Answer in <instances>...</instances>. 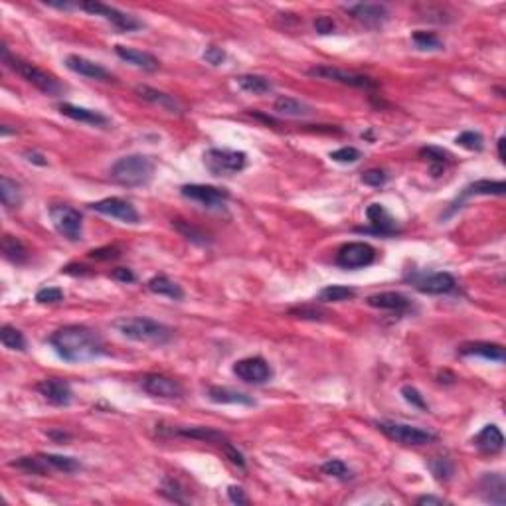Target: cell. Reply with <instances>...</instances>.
I'll return each instance as SVG.
<instances>
[{
	"mask_svg": "<svg viewBox=\"0 0 506 506\" xmlns=\"http://www.w3.org/2000/svg\"><path fill=\"white\" fill-rule=\"evenodd\" d=\"M50 344L65 362H89L105 354V344L95 330L83 325L62 327L50 337Z\"/></svg>",
	"mask_w": 506,
	"mask_h": 506,
	"instance_id": "1",
	"label": "cell"
},
{
	"mask_svg": "<svg viewBox=\"0 0 506 506\" xmlns=\"http://www.w3.org/2000/svg\"><path fill=\"white\" fill-rule=\"evenodd\" d=\"M113 329L129 340L147 344H167L174 337V330L149 317H121L113 322Z\"/></svg>",
	"mask_w": 506,
	"mask_h": 506,
	"instance_id": "2",
	"label": "cell"
},
{
	"mask_svg": "<svg viewBox=\"0 0 506 506\" xmlns=\"http://www.w3.org/2000/svg\"><path fill=\"white\" fill-rule=\"evenodd\" d=\"M111 180L125 188L147 186L154 174V160L147 154H127L111 167Z\"/></svg>",
	"mask_w": 506,
	"mask_h": 506,
	"instance_id": "3",
	"label": "cell"
},
{
	"mask_svg": "<svg viewBox=\"0 0 506 506\" xmlns=\"http://www.w3.org/2000/svg\"><path fill=\"white\" fill-rule=\"evenodd\" d=\"M0 52H2V62L6 63L10 70L16 71L20 78H24L28 83H32V85L40 89L42 93H46V95H60L63 91V85L53 78L52 73L40 70L38 65L26 62V60H22V58L10 56L6 46H2Z\"/></svg>",
	"mask_w": 506,
	"mask_h": 506,
	"instance_id": "4",
	"label": "cell"
},
{
	"mask_svg": "<svg viewBox=\"0 0 506 506\" xmlns=\"http://www.w3.org/2000/svg\"><path fill=\"white\" fill-rule=\"evenodd\" d=\"M204 167L212 176H231L248 167V154L231 149H208L204 152Z\"/></svg>",
	"mask_w": 506,
	"mask_h": 506,
	"instance_id": "5",
	"label": "cell"
},
{
	"mask_svg": "<svg viewBox=\"0 0 506 506\" xmlns=\"http://www.w3.org/2000/svg\"><path fill=\"white\" fill-rule=\"evenodd\" d=\"M376 427L388 439L400 445H416V447H419V445L433 443L437 439L436 433H431L427 429L408 426V423H400V421H376Z\"/></svg>",
	"mask_w": 506,
	"mask_h": 506,
	"instance_id": "6",
	"label": "cell"
},
{
	"mask_svg": "<svg viewBox=\"0 0 506 506\" xmlns=\"http://www.w3.org/2000/svg\"><path fill=\"white\" fill-rule=\"evenodd\" d=\"M80 9L89 12V14H95V16L105 18L107 22H111L119 32H135V30L142 28V22L139 20V18L131 16V14H127V12H121V10L109 6V4L97 2V0L81 2Z\"/></svg>",
	"mask_w": 506,
	"mask_h": 506,
	"instance_id": "7",
	"label": "cell"
},
{
	"mask_svg": "<svg viewBox=\"0 0 506 506\" xmlns=\"http://www.w3.org/2000/svg\"><path fill=\"white\" fill-rule=\"evenodd\" d=\"M376 249L366 241H350L338 249L337 265L342 269H362L376 261Z\"/></svg>",
	"mask_w": 506,
	"mask_h": 506,
	"instance_id": "8",
	"label": "cell"
},
{
	"mask_svg": "<svg viewBox=\"0 0 506 506\" xmlns=\"http://www.w3.org/2000/svg\"><path fill=\"white\" fill-rule=\"evenodd\" d=\"M307 73H309L311 78H319V80H327V81H337V83L350 85V88H358V89L378 88V83H376L372 78H368V75L354 73V71L338 70V68H330V65H317V68H311Z\"/></svg>",
	"mask_w": 506,
	"mask_h": 506,
	"instance_id": "9",
	"label": "cell"
},
{
	"mask_svg": "<svg viewBox=\"0 0 506 506\" xmlns=\"http://www.w3.org/2000/svg\"><path fill=\"white\" fill-rule=\"evenodd\" d=\"M50 218H52L53 228L58 230V233H62L63 238H68L70 241H80L83 236V220L81 214L71 208V206H53L50 210Z\"/></svg>",
	"mask_w": 506,
	"mask_h": 506,
	"instance_id": "10",
	"label": "cell"
},
{
	"mask_svg": "<svg viewBox=\"0 0 506 506\" xmlns=\"http://www.w3.org/2000/svg\"><path fill=\"white\" fill-rule=\"evenodd\" d=\"M233 374L248 384H265L271 380L273 376V370L271 366L267 362L265 358L261 356H251V358H243V360H238L233 364Z\"/></svg>",
	"mask_w": 506,
	"mask_h": 506,
	"instance_id": "11",
	"label": "cell"
},
{
	"mask_svg": "<svg viewBox=\"0 0 506 506\" xmlns=\"http://www.w3.org/2000/svg\"><path fill=\"white\" fill-rule=\"evenodd\" d=\"M141 388L149 396L160 398V400H178L184 394L182 386L176 380L164 376V374H147V376H142Z\"/></svg>",
	"mask_w": 506,
	"mask_h": 506,
	"instance_id": "12",
	"label": "cell"
},
{
	"mask_svg": "<svg viewBox=\"0 0 506 506\" xmlns=\"http://www.w3.org/2000/svg\"><path fill=\"white\" fill-rule=\"evenodd\" d=\"M180 194L192 200V202H198L202 204L204 208H222L226 202H228V190L218 186H208V184H184L180 188Z\"/></svg>",
	"mask_w": 506,
	"mask_h": 506,
	"instance_id": "13",
	"label": "cell"
},
{
	"mask_svg": "<svg viewBox=\"0 0 506 506\" xmlns=\"http://www.w3.org/2000/svg\"><path fill=\"white\" fill-rule=\"evenodd\" d=\"M91 210L103 214V216H109V218H115V220L125 223H139V220H141V216L135 210V206L131 202H127L123 198H115V196L93 202Z\"/></svg>",
	"mask_w": 506,
	"mask_h": 506,
	"instance_id": "14",
	"label": "cell"
},
{
	"mask_svg": "<svg viewBox=\"0 0 506 506\" xmlns=\"http://www.w3.org/2000/svg\"><path fill=\"white\" fill-rule=\"evenodd\" d=\"M347 12L358 24L366 28H382L390 18V10L386 4H370V2L350 4L347 6Z\"/></svg>",
	"mask_w": 506,
	"mask_h": 506,
	"instance_id": "15",
	"label": "cell"
},
{
	"mask_svg": "<svg viewBox=\"0 0 506 506\" xmlns=\"http://www.w3.org/2000/svg\"><path fill=\"white\" fill-rule=\"evenodd\" d=\"M159 431L162 436H174V437H186V439H198V441H206V443L226 445L228 437L223 436L222 431L212 429V427H184V426H160Z\"/></svg>",
	"mask_w": 506,
	"mask_h": 506,
	"instance_id": "16",
	"label": "cell"
},
{
	"mask_svg": "<svg viewBox=\"0 0 506 506\" xmlns=\"http://www.w3.org/2000/svg\"><path fill=\"white\" fill-rule=\"evenodd\" d=\"M416 289L426 295H449L457 289V281L451 273L437 271V273H423L413 279Z\"/></svg>",
	"mask_w": 506,
	"mask_h": 506,
	"instance_id": "17",
	"label": "cell"
},
{
	"mask_svg": "<svg viewBox=\"0 0 506 506\" xmlns=\"http://www.w3.org/2000/svg\"><path fill=\"white\" fill-rule=\"evenodd\" d=\"M38 394L44 398L46 401H50L52 406H58V408H65L70 406L73 401V391H71V386L65 380H60V378H48V380H42V382L36 386Z\"/></svg>",
	"mask_w": 506,
	"mask_h": 506,
	"instance_id": "18",
	"label": "cell"
},
{
	"mask_svg": "<svg viewBox=\"0 0 506 506\" xmlns=\"http://www.w3.org/2000/svg\"><path fill=\"white\" fill-rule=\"evenodd\" d=\"M366 218L372 223V228H358L356 231H372L378 236H396L398 233V222L391 218V214L382 204H370L366 208Z\"/></svg>",
	"mask_w": 506,
	"mask_h": 506,
	"instance_id": "19",
	"label": "cell"
},
{
	"mask_svg": "<svg viewBox=\"0 0 506 506\" xmlns=\"http://www.w3.org/2000/svg\"><path fill=\"white\" fill-rule=\"evenodd\" d=\"M65 65H68V70H71L73 73L83 75V78H89V80L113 81V75H111L105 68H101L99 63L91 62V60L83 58V56H75V53H71V56L65 58Z\"/></svg>",
	"mask_w": 506,
	"mask_h": 506,
	"instance_id": "20",
	"label": "cell"
},
{
	"mask_svg": "<svg viewBox=\"0 0 506 506\" xmlns=\"http://www.w3.org/2000/svg\"><path fill=\"white\" fill-rule=\"evenodd\" d=\"M479 489L483 498L490 505H505L506 485L500 473H485L479 480Z\"/></svg>",
	"mask_w": 506,
	"mask_h": 506,
	"instance_id": "21",
	"label": "cell"
},
{
	"mask_svg": "<svg viewBox=\"0 0 506 506\" xmlns=\"http://www.w3.org/2000/svg\"><path fill=\"white\" fill-rule=\"evenodd\" d=\"M366 302L374 307V309H382V311H391V312H406L411 307L406 295L396 293V291H386V293H376L370 295Z\"/></svg>",
	"mask_w": 506,
	"mask_h": 506,
	"instance_id": "22",
	"label": "cell"
},
{
	"mask_svg": "<svg viewBox=\"0 0 506 506\" xmlns=\"http://www.w3.org/2000/svg\"><path fill=\"white\" fill-rule=\"evenodd\" d=\"M459 354L461 356H479L490 362H505V348L495 342H467L459 347Z\"/></svg>",
	"mask_w": 506,
	"mask_h": 506,
	"instance_id": "23",
	"label": "cell"
},
{
	"mask_svg": "<svg viewBox=\"0 0 506 506\" xmlns=\"http://www.w3.org/2000/svg\"><path fill=\"white\" fill-rule=\"evenodd\" d=\"M58 109H60L62 115L70 117V119H73V121H80V123L93 125V127H105V125H109V119H107L103 113L93 111V109L71 105V103H60Z\"/></svg>",
	"mask_w": 506,
	"mask_h": 506,
	"instance_id": "24",
	"label": "cell"
},
{
	"mask_svg": "<svg viewBox=\"0 0 506 506\" xmlns=\"http://www.w3.org/2000/svg\"><path fill=\"white\" fill-rule=\"evenodd\" d=\"M115 53L127 63H133L135 68H141L144 71H157L159 70V60L149 52H141L135 48H127V46H115Z\"/></svg>",
	"mask_w": 506,
	"mask_h": 506,
	"instance_id": "25",
	"label": "cell"
},
{
	"mask_svg": "<svg viewBox=\"0 0 506 506\" xmlns=\"http://www.w3.org/2000/svg\"><path fill=\"white\" fill-rule=\"evenodd\" d=\"M208 398L214 404H233V406L238 404V406H248V408L255 406V400L248 394L231 390V388H222V386H210L208 388Z\"/></svg>",
	"mask_w": 506,
	"mask_h": 506,
	"instance_id": "26",
	"label": "cell"
},
{
	"mask_svg": "<svg viewBox=\"0 0 506 506\" xmlns=\"http://www.w3.org/2000/svg\"><path fill=\"white\" fill-rule=\"evenodd\" d=\"M475 445L483 453L497 455L505 449V437L497 426H487L483 427V431L475 437Z\"/></svg>",
	"mask_w": 506,
	"mask_h": 506,
	"instance_id": "27",
	"label": "cell"
},
{
	"mask_svg": "<svg viewBox=\"0 0 506 506\" xmlns=\"http://www.w3.org/2000/svg\"><path fill=\"white\" fill-rule=\"evenodd\" d=\"M273 111L281 117H309L315 113V109L311 105H307L305 101L289 97V95H279L273 103Z\"/></svg>",
	"mask_w": 506,
	"mask_h": 506,
	"instance_id": "28",
	"label": "cell"
},
{
	"mask_svg": "<svg viewBox=\"0 0 506 506\" xmlns=\"http://www.w3.org/2000/svg\"><path fill=\"white\" fill-rule=\"evenodd\" d=\"M135 91H137L139 97L149 101V103L162 107V109H167L170 113H180V103L172 95H169V93H162L159 89H152L149 85H137Z\"/></svg>",
	"mask_w": 506,
	"mask_h": 506,
	"instance_id": "29",
	"label": "cell"
},
{
	"mask_svg": "<svg viewBox=\"0 0 506 506\" xmlns=\"http://www.w3.org/2000/svg\"><path fill=\"white\" fill-rule=\"evenodd\" d=\"M506 194V184L502 180H477L469 186L465 188V192L461 194V198L457 200V204H461L465 198L469 196H505ZM455 204V206H457Z\"/></svg>",
	"mask_w": 506,
	"mask_h": 506,
	"instance_id": "30",
	"label": "cell"
},
{
	"mask_svg": "<svg viewBox=\"0 0 506 506\" xmlns=\"http://www.w3.org/2000/svg\"><path fill=\"white\" fill-rule=\"evenodd\" d=\"M147 287H149L151 293L160 295V297H169V299H172V301H182V299H184V291H182V287L167 275L152 277L151 281L147 283Z\"/></svg>",
	"mask_w": 506,
	"mask_h": 506,
	"instance_id": "31",
	"label": "cell"
},
{
	"mask_svg": "<svg viewBox=\"0 0 506 506\" xmlns=\"http://www.w3.org/2000/svg\"><path fill=\"white\" fill-rule=\"evenodd\" d=\"M236 81H238V85L243 91L253 93V95H265V93H269L273 89L271 80L265 78V75H258V73H243V75H238Z\"/></svg>",
	"mask_w": 506,
	"mask_h": 506,
	"instance_id": "32",
	"label": "cell"
},
{
	"mask_svg": "<svg viewBox=\"0 0 506 506\" xmlns=\"http://www.w3.org/2000/svg\"><path fill=\"white\" fill-rule=\"evenodd\" d=\"M2 253H4V258L9 259L10 263H14V265H24L28 258H30L26 246L18 240V238H14V236H9V233L2 238Z\"/></svg>",
	"mask_w": 506,
	"mask_h": 506,
	"instance_id": "33",
	"label": "cell"
},
{
	"mask_svg": "<svg viewBox=\"0 0 506 506\" xmlns=\"http://www.w3.org/2000/svg\"><path fill=\"white\" fill-rule=\"evenodd\" d=\"M0 200L4 208H18L22 202V190L16 180L9 176H0Z\"/></svg>",
	"mask_w": 506,
	"mask_h": 506,
	"instance_id": "34",
	"label": "cell"
},
{
	"mask_svg": "<svg viewBox=\"0 0 506 506\" xmlns=\"http://www.w3.org/2000/svg\"><path fill=\"white\" fill-rule=\"evenodd\" d=\"M42 459L46 461V465L50 467V471H60V473H75L81 469V463L73 457H63V455H53V453H40Z\"/></svg>",
	"mask_w": 506,
	"mask_h": 506,
	"instance_id": "35",
	"label": "cell"
},
{
	"mask_svg": "<svg viewBox=\"0 0 506 506\" xmlns=\"http://www.w3.org/2000/svg\"><path fill=\"white\" fill-rule=\"evenodd\" d=\"M356 297V289L344 287V285H329L320 291L319 299L322 302H342L350 301Z\"/></svg>",
	"mask_w": 506,
	"mask_h": 506,
	"instance_id": "36",
	"label": "cell"
},
{
	"mask_svg": "<svg viewBox=\"0 0 506 506\" xmlns=\"http://www.w3.org/2000/svg\"><path fill=\"white\" fill-rule=\"evenodd\" d=\"M0 340H2L4 348H9V350H18V352L26 350V338H24V334L16 327L4 325L0 329Z\"/></svg>",
	"mask_w": 506,
	"mask_h": 506,
	"instance_id": "37",
	"label": "cell"
},
{
	"mask_svg": "<svg viewBox=\"0 0 506 506\" xmlns=\"http://www.w3.org/2000/svg\"><path fill=\"white\" fill-rule=\"evenodd\" d=\"M419 154L431 162L433 176H439V170H443L445 164L451 162V154H449L447 151H443V149H439V147H426V149L419 151Z\"/></svg>",
	"mask_w": 506,
	"mask_h": 506,
	"instance_id": "38",
	"label": "cell"
},
{
	"mask_svg": "<svg viewBox=\"0 0 506 506\" xmlns=\"http://www.w3.org/2000/svg\"><path fill=\"white\" fill-rule=\"evenodd\" d=\"M413 44L418 46L419 50L423 52H437V50H443V40L433 32H426V30H416L411 34Z\"/></svg>",
	"mask_w": 506,
	"mask_h": 506,
	"instance_id": "39",
	"label": "cell"
},
{
	"mask_svg": "<svg viewBox=\"0 0 506 506\" xmlns=\"http://www.w3.org/2000/svg\"><path fill=\"white\" fill-rule=\"evenodd\" d=\"M429 469L433 473V477H436L437 480H441V483H447V480L453 479L455 465L451 463V459H447V457H433V459L429 461Z\"/></svg>",
	"mask_w": 506,
	"mask_h": 506,
	"instance_id": "40",
	"label": "cell"
},
{
	"mask_svg": "<svg viewBox=\"0 0 506 506\" xmlns=\"http://www.w3.org/2000/svg\"><path fill=\"white\" fill-rule=\"evenodd\" d=\"M172 228H176L178 233H182L188 241H192L196 246H206V243H208V238H206L204 231H200L198 228H194V226L184 222V220H178V218L176 220H172Z\"/></svg>",
	"mask_w": 506,
	"mask_h": 506,
	"instance_id": "41",
	"label": "cell"
},
{
	"mask_svg": "<svg viewBox=\"0 0 506 506\" xmlns=\"http://www.w3.org/2000/svg\"><path fill=\"white\" fill-rule=\"evenodd\" d=\"M14 467H18V469H24V471L32 473V475H48L50 473V467L46 465V461L42 459V455H36V457H22V459H18V461L12 463Z\"/></svg>",
	"mask_w": 506,
	"mask_h": 506,
	"instance_id": "42",
	"label": "cell"
},
{
	"mask_svg": "<svg viewBox=\"0 0 506 506\" xmlns=\"http://www.w3.org/2000/svg\"><path fill=\"white\" fill-rule=\"evenodd\" d=\"M320 471L325 473V475H329V477H332V479H338V480L352 479V471L348 469L347 463L340 461V459H330V461L322 463Z\"/></svg>",
	"mask_w": 506,
	"mask_h": 506,
	"instance_id": "43",
	"label": "cell"
},
{
	"mask_svg": "<svg viewBox=\"0 0 506 506\" xmlns=\"http://www.w3.org/2000/svg\"><path fill=\"white\" fill-rule=\"evenodd\" d=\"M455 142H457L459 147H463V149L475 152H480L483 151V147H485V139H483V135L477 133V131H465V133L457 137V141Z\"/></svg>",
	"mask_w": 506,
	"mask_h": 506,
	"instance_id": "44",
	"label": "cell"
},
{
	"mask_svg": "<svg viewBox=\"0 0 506 506\" xmlns=\"http://www.w3.org/2000/svg\"><path fill=\"white\" fill-rule=\"evenodd\" d=\"M330 159L334 160V162H340V164H354V162L362 159V152L354 149V147H342L338 151L330 152Z\"/></svg>",
	"mask_w": 506,
	"mask_h": 506,
	"instance_id": "45",
	"label": "cell"
},
{
	"mask_svg": "<svg viewBox=\"0 0 506 506\" xmlns=\"http://www.w3.org/2000/svg\"><path fill=\"white\" fill-rule=\"evenodd\" d=\"M289 315L305 320H325L329 317V312L320 309V307H297V309H291Z\"/></svg>",
	"mask_w": 506,
	"mask_h": 506,
	"instance_id": "46",
	"label": "cell"
},
{
	"mask_svg": "<svg viewBox=\"0 0 506 506\" xmlns=\"http://www.w3.org/2000/svg\"><path fill=\"white\" fill-rule=\"evenodd\" d=\"M401 396H404V400L408 401L409 406H413V408L421 409V411H427V409H429L427 401L423 400V396H421L413 386H404V388H401Z\"/></svg>",
	"mask_w": 506,
	"mask_h": 506,
	"instance_id": "47",
	"label": "cell"
},
{
	"mask_svg": "<svg viewBox=\"0 0 506 506\" xmlns=\"http://www.w3.org/2000/svg\"><path fill=\"white\" fill-rule=\"evenodd\" d=\"M162 495L170 498V500H174V502H186L184 490L180 489V485L174 479H164V483H162Z\"/></svg>",
	"mask_w": 506,
	"mask_h": 506,
	"instance_id": "48",
	"label": "cell"
},
{
	"mask_svg": "<svg viewBox=\"0 0 506 506\" xmlns=\"http://www.w3.org/2000/svg\"><path fill=\"white\" fill-rule=\"evenodd\" d=\"M36 301L42 302V305H53V302L63 301V291L58 289V287H46V289H40L36 293Z\"/></svg>",
	"mask_w": 506,
	"mask_h": 506,
	"instance_id": "49",
	"label": "cell"
},
{
	"mask_svg": "<svg viewBox=\"0 0 506 506\" xmlns=\"http://www.w3.org/2000/svg\"><path fill=\"white\" fill-rule=\"evenodd\" d=\"M362 182L364 184H368V186H384L386 182H388V172L382 169H370L366 170V172H362Z\"/></svg>",
	"mask_w": 506,
	"mask_h": 506,
	"instance_id": "50",
	"label": "cell"
},
{
	"mask_svg": "<svg viewBox=\"0 0 506 506\" xmlns=\"http://www.w3.org/2000/svg\"><path fill=\"white\" fill-rule=\"evenodd\" d=\"M88 255L91 259H97V261H111V259L121 258V249L115 246H105V248L91 249Z\"/></svg>",
	"mask_w": 506,
	"mask_h": 506,
	"instance_id": "51",
	"label": "cell"
},
{
	"mask_svg": "<svg viewBox=\"0 0 506 506\" xmlns=\"http://www.w3.org/2000/svg\"><path fill=\"white\" fill-rule=\"evenodd\" d=\"M223 453H226V457H228V459H230V461L233 463L236 467L246 469V459H243V455H241L240 451H238V449H236V447L230 443V441L223 445Z\"/></svg>",
	"mask_w": 506,
	"mask_h": 506,
	"instance_id": "52",
	"label": "cell"
},
{
	"mask_svg": "<svg viewBox=\"0 0 506 506\" xmlns=\"http://www.w3.org/2000/svg\"><path fill=\"white\" fill-rule=\"evenodd\" d=\"M315 30H317V32L322 36L332 34V32L337 30V24H334V20H332V18L319 16L317 20H315Z\"/></svg>",
	"mask_w": 506,
	"mask_h": 506,
	"instance_id": "53",
	"label": "cell"
},
{
	"mask_svg": "<svg viewBox=\"0 0 506 506\" xmlns=\"http://www.w3.org/2000/svg\"><path fill=\"white\" fill-rule=\"evenodd\" d=\"M204 60L208 63H212V65H220V63H223V60H226V52H223L222 48L210 46L204 52Z\"/></svg>",
	"mask_w": 506,
	"mask_h": 506,
	"instance_id": "54",
	"label": "cell"
},
{
	"mask_svg": "<svg viewBox=\"0 0 506 506\" xmlns=\"http://www.w3.org/2000/svg\"><path fill=\"white\" fill-rule=\"evenodd\" d=\"M228 497H230L233 505H248L249 502V498L246 497L243 489H241V487H236V485H231L230 489H228Z\"/></svg>",
	"mask_w": 506,
	"mask_h": 506,
	"instance_id": "55",
	"label": "cell"
},
{
	"mask_svg": "<svg viewBox=\"0 0 506 506\" xmlns=\"http://www.w3.org/2000/svg\"><path fill=\"white\" fill-rule=\"evenodd\" d=\"M111 277H113L115 281H121V283H133L135 279H137L133 271L127 269V267H117L115 271L111 273Z\"/></svg>",
	"mask_w": 506,
	"mask_h": 506,
	"instance_id": "56",
	"label": "cell"
},
{
	"mask_svg": "<svg viewBox=\"0 0 506 506\" xmlns=\"http://www.w3.org/2000/svg\"><path fill=\"white\" fill-rule=\"evenodd\" d=\"M26 159H28V162H34V164H38V167H46V164H48V160H46L44 157L40 154V152H34V151L30 152V151H28L26 152Z\"/></svg>",
	"mask_w": 506,
	"mask_h": 506,
	"instance_id": "57",
	"label": "cell"
},
{
	"mask_svg": "<svg viewBox=\"0 0 506 506\" xmlns=\"http://www.w3.org/2000/svg\"><path fill=\"white\" fill-rule=\"evenodd\" d=\"M418 505H445V500L439 497H431V495H427V497L418 498Z\"/></svg>",
	"mask_w": 506,
	"mask_h": 506,
	"instance_id": "58",
	"label": "cell"
},
{
	"mask_svg": "<svg viewBox=\"0 0 506 506\" xmlns=\"http://www.w3.org/2000/svg\"><path fill=\"white\" fill-rule=\"evenodd\" d=\"M48 436L52 437V439H56L58 443H65V441H70V436H68V433H63V431H50Z\"/></svg>",
	"mask_w": 506,
	"mask_h": 506,
	"instance_id": "59",
	"label": "cell"
},
{
	"mask_svg": "<svg viewBox=\"0 0 506 506\" xmlns=\"http://www.w3.org/2000/svg\"><path fill=\"white\" fill-rule=\"evenodd\" d=\"M48 6H52V9H60V10H71L75 4H70V2H52V0H48L46 2Z\"/></svg>",
	"mask_w": 506,
	"mask_h": 506,
	"instance_id": "60",
	"label": "cell"
},
{
	"mask_svg": "<svg viewBox=\"0 0 506 506\" xmlns=\"http://www.w3.org/2000/svg\"><path fill=\"white\" fill-rule=\"evenodd\" d=\"M505 142H506V139H505V137H500V139H498V159H500V160H502V162H505Z\"/></svg>",
	"mask_w": 506,
	"mask_h": 506,
	"instance_id": "61",
	"label": "cell"
}]
</instances>
